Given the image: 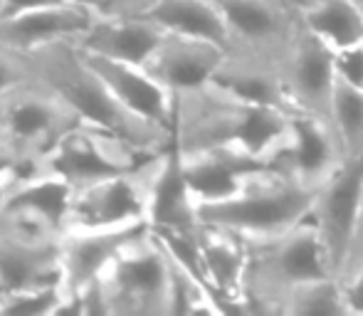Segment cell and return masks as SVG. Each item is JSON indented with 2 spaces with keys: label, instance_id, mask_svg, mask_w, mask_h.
<instances>
[{
  "label": "cell",
  "instance_id": "33",
  "mask_svg": "<svg viewBox=\"0 0 363 316\" xmlns=\"http://www.w3.org/2000/svg\"><path fill=\"white\" fill-rule=\"evenodd\" d=\"M55 3H65V0H0V20L28 13V10H35V8H45V5H55Z\"/></svg>",
  "mask_w": 363,
  "mask_h": 316
},
{
  "label": "cell",
  "instance_id": "3",
  "mask_svg": "<svg viewBox=\"0 0 363 316\" xmlns=\"http://www.w3.org/2000/svg\"><path fill=\"white\" fill-rule=\"evenodd\" d=\"M245 247L247 267L242 294L250 314H279L291 289L321 277H334L324 239L309 215L277 235L245 239Z\"/></svg>",
  "mask_w": 363,
  "mask_h": 316
},
{
  "label": "cell",
  "instance_id": "11",
  "mask_svg": "<svg viewBox=\"0 0 363 316\" xmlns=\"http://www.w3.org/2000/svg\"><path fill=\"white\" fill-rule=\"evenodd\" d=\"M279 77L291 109L329 119V101L336 77L334 50L324 40L296 25L294 38L279 62Z\"/></svg>",
  "mask_w": 363,
  "mask_h": 316
},
{
  "label": "cell",
  "instance_id": "21",
  "mask_svg": "<svg viewBox=\"0 0 363 316\" xmlns=\"http://www.w3.org/2000/svg\"><path fill=\"white\" fill-rule=\"evenodd\" d=\"M60 284V239L20 242L0 235V294Z\"/></svg>",
  "mask_w": 363,
  "mask_h": 316
},
{
  "label": "cell",
  "instance_id": "6",
  "mask_svg": "<svg viewBox=\"0 0 363 316\" xmlns=\"http://www.w3.org/2000/svg\"><path fill=\"white\" fill-rule=\"evenodd\" d=\"M106 314L151 316L168 314L171 269L158 237L146 227L126 239L99 274Z\"/></svg>",
  "mask_w": 363,
  "mask_h": 316
},
{
  "label": "cell",
  "instance_id": "7",
  "mask_svg": "<svg viewBox=\"0 0 363 316\" xmlns=\"http://www.w3.org/2000/svg\"><path fill=\"white\" fill-rule=\"evenodd\" d=\"M151 156L156 154H148L139 146L129 144L114 131L79 121L43 158L40 171L55 173L74 191L101 178L131 171Z\"/></svg>",
  "mask_w": 363,
  "mask_h": 316
},
{
  "label": "cell",
  "instance_id": "24",
  "mask_svg": "<svg viewBox=\"0 0 363 316\" xmlns=\"http://www.w3.org/2000/svg\"><path fill=\"white\" fill-rule=\"evenodd\" d=\"M144 18L166 33L208 40L228 52V30L211 0H153Z\"/></svg>",
  "mask_w": 363,
  "mask_h": 316
},
{
  "label": "cell",
  "instance_id": "30",
  "mask_svg": "<svg viewBox=\"0 0 363 316\" xmlns=\"http://www.w3.org/2000/svg\"><path fill=\"white\" fill-rule=\"evenodd\" d=\"M69 3L91 10L96 18H134L144 15L153 0H69Z\"/></svg>",
  "mask_w": 363,
  "mask_h": 316
},
{
  "label": "cell",
  "instance_id": "19",
  "mask_svg": "<svg viewBox=\"0 0 363 316\" xmlns=\"http://www.w3.org/2000/svg\"><path fill=\"white\" fill-rule=\"evenodd\" d=\"M163 35H166V30H161L144 15H134V18H96L89 25V30L74 40V45L82 52L144 67Z\"/></svg>",
  "mask_w": 363,
  "mask_h": 316
},
{
  "label": "cell",
  "instance_id": "8",
  "mask_svg": "<svg viewBox=\"0 0 363 316\" xmlns=\"http://www.w3.org/2000/svg\"><path fill=\"white\" fill-rule=\"evenodd\" d=\"M228 30L230 57L255 60L279 69L294 30L296 8L289 0H211Z\"/></svg>",
  "mask_w": 363,
  "mask_h": 316
},
{
  "label": "cell",
  "instance_id": "18",
  "mask_svg": "<svg viewBox=\"0 0 363 316\" xmlns=\"http://www.w3.org/2000/svg\"><path fill=\"white\" fill-rule=\"evenodd\" d=\"M94 20L96 15L91 10L65 0V3L45 5V8H35L0 20V43L20 52H33L38 47L65 43V40L74 43L89 30Z\"/></svg>",
  "mask_w": 363,
  "mask_h": 316
},
{
  "label": "cell",
  "instance_id": "35",
  "mask_svg": "<svg viewBox=\"0 0 363 316\" xmlns=\"http://www.w3.org/2000/svg\"><path fill=\"white\" fill-rule=\"evenodd\" d=\"M354 3H356V5H359V8L363 10V0H354Z\"/></svg>",
  "mask_w": 363,
  "mask_h": 316
},
{
  "label": "cell",
  "instance_id": "32",
  "mask_svg": "<svg viewBox=\"0 0 363 316\" xmlns=\"http://www.w3.org/2000/svg\"><path fill=\"white\" fill-rule=\"evenodd\" d=\"M341 284H344V299L349 314H363V264Z\"/></svg>",
  "mask_w": 363,
  "mask_h": 316
},
{
  "label": "cell",
  "instance_id": "5",
  "mask_svg": "<svg viewBox=\"0 0 363 316\" xmlns=\"http://www.w3.org/2000/svg\"><path fill=\"white\" fill-rule=\"evenodd\" d=\"M79 116L38 77L0 91V149L28 171H38Z\"/></svg>",
  "mask_w": 363,
  "mask_h": 316
},
{
  "label": "cell",
  "instance_id": "29",
  "mask_svg": "<svg viewBox=\"0 0 363 316\" xmlns=\"http://www.w3.org/2000/svg\"><path fill=\"white\" fill-rule=\"evenodd\" d=\"M334 77L349 86L363 89V40L334 50Z\"/></svg>",
  "mask_w": 363,
  "mask_h": 316
},
{
  "label": "cell",
  "instance_id": "14",
  "mask_svg": "<svg viewBox=\"0 0 363 316\" xmlns=\"http://www.w3.org/2000/svg\"><path fill=\"white\" fill-rule=\"evenodd\" d=\"M181 154V151H178ZM183 178L191 191L193 201L216 203L233 198L245 188V183L257 173L274 168L259 158L245 154L233 146H218V149H203L181 154Z\"/></svg>",
  "mask_w": 363,
  "mask_h": 316
},
{
  "label": "cell",
  "instance_id": "22",
  "mask_svg": "<svg viewBox=\"0 0 363 316\" xmlns=\"http://www.w3.org/2000/svg\"><path fill=\"white\" fill-rule=\"evenodd\" d=\"M211 81L240 101L259 104V106H274V109H282L287 114H296L287 99L279 69L272 67V64L225 55Z\"/></svg>",
  "mask_w": 363,
  "mask_h": 316
},
{
  "label": "cell",
  "instance_id": "2",
  "mask_svg": "<svg viewBox=\"0 0 363 316\" xmlns=\"http://www.w3.org/2000/svg\"><path fill=\"white\" fill-rule=\"evenodd\" d=\"M28 55L35 77L52 86L77 111L79 121L114 131L121 139L148 151V154H158L173 141L168 131L148 124L136 114H131L126 106H121V101L111 94L109 86L86 64L84 55L72 40L45 45Z\"/></svg>",
  "mask_w": 363,
  "mask_h": 316
},
{
  "label": "cell",
  "instance_id": "27",
  "mask_svg": "<svg viewBox=\"0 0 363 316\" xmlns=\"http://www.w3.org/2000/svg\"><path fill=\"white\" fill-rule=\"evenodd\" d=\"M60 304H62V289H60V284L0 294V314L50 316L60 312Z\"/></svg>",
  "mask_w": 363,
  "mask_h": 316
},
{
  "label": "cell",
  "instance_id": "23",
  "mask_svg": "<svg viewBox=\"0 0 363 316\" xmlns=\"http://www.w3.org/2000/svg\"><path fill=\"white\" fill-rule=\"evenodd\" d=\"M72 201V188L48 171H30L15 181L8 191L0 208L5 210H20L50 222L55 230L65 232L67 225V210Z\"/></svg>",
  "mask_w": 363,
  "mask_h": 316
},
{
  "label": "cell",
  "instance_id": "17",
  "mask_svg": "<svg viewBox=\"0 0 363 316\" xmlns=\"http://www.w3.org/2000/svg\"><path fill=\"white\" fill-rule=\"evenodd\" d=\"M96 77L109 86V91L121 101V106L136 114L139 119L171 134L173 126V94L151 77L144 67L129 62H116L99 55L82 52Z\"/></svg>",
  "mask_w": 363,
  "mask_h": 316
},
{
  "label": "cell",
  "instance_id": "13",
  "mask_svg": "<svg viewBox=\"0 0 363 316\" xmlns=\"http://www.w3.org/2000/svg\"><path fill=\"white\" fill-rule=\"evenodd\" d=\"M148 222H134L121 227H74L60 235V289L62 299L72 297L86 284L99 279L116 249L139 232ZM62 307V304H60Z\"/></svg>",
  "mask_w": 363,
  "mask_h": 316
},
{
  "label": "cell",
  "instance_id": "10",
  "mask_svg": "<svg viewBox=\"0 0 363 316\" xmlns=\"http://www.w3.org/2000/svg\"><path fill=\"white\" fill-rule=\"evenodd\" d=\"M363 196V149L354 156H344L334 173L319 186L314 205L309 210L311 222L324 239L334 277H339L349 252L351 232L359 215Z\"/></svg>",
  "mask_w": 363,
  "mask_h": 316
},
{
  "label": "cell",
  "instance_id": "4",
  "mask_svg": "<svg viewBox=\"0 0 363 316\" xmlns=\"http://www.w3.org/2000/svg\"><path fill=\"white\" fill-rule=\"evenodd\" d=\"M319 188H306L277 168L252 176L240 193L216 203H198L201 225L228 230L242 239H259L289 230L309 215Z\"/></svg>",
  "mask_w": 363,
  "mask_h": 316
},
{
  "label": "cell",
  "instance_id": "34",
  "mask_svg": "<svg viewBox=\"0 0 363 316\" xmlns=\"http://www.w3.org/2000/svg\"><path fill=\"white\" fill-rule=\"evenodd\" d=\"M20 176H25V171H0V203L5 201L8 191L15 186V181H18Z\"/></svg>",
  "mask_w": 363,
  "mask_h": 316
},
{
  "label": "cell",
  "instance_id": "25",
  "mask_svg": "<svg viewBox=\"0 0 363 316\" xmlns=\"http://www.w3.org/2000/svg\"><path fill=\"white\" fill-rule=\"evenodd\" d=\"M329 121L334 126L344 156L363 149V89L336 79L329 101Z\"/></svg>",
  "mask_w": 363,
  "mask_h": 316
},
{
  "label": "cell",
  "instance_id": "20",
  "mask_svg": "<svg viewBox=\"0 0 363 316\" xmlns=\"http://www.w3.org/2000/svg\"><path fill=\"white\" fill-rule=\"evenodd\" d=\"M146 222L151 230L168 232H193L201 225L196 218V201L183 178L181 154L173 141L158 156L156 176L148 193Z\"/></svg>",
  "mask_w": 363,
  "mask_h": 316
},
{
  "label": "cell",
  "instance_id": "9",
  "mask_svg": "<svg viewBox=\"0 0 363 316\" xmlns=\"http://www.w3.org/2000/svg\"><path fill=\"white\" fill-rule=\"evenodd\" d=\"M158 156L146 158L136 168L116 176L101 178L89 186L72 191L67 210V225L65 230L74 227H121L146 222L148 193L156 176Z\"/></svg>",
  "mask_w": 363,
  "mask_h": 316
},
{
  "label": "cell",
  "instance_id": "31",
  "mask_svg": "<svg viewBox=\"0 0 363 316\" xmlns=\"http://www.w3.org/2000/svg\"><path fill=\"white\" fill-rule=\"evenodd\" d=\"M363 264V196H361V205H359V215L354 222V232H351V242H349V252H346V262L341 269L339 279L344 282L346 277L356 272Z\"/></svg>",
  "mask_w": 363,
  "mask_h": 316
},
{
  "label": "cell",
  "instance_id": "26",
  "mask_svg": "<svg viewBox=\"0 0 363 316\" xmlns=\"http://www.w3.org/2000/svg\"><path fill=\"white\" fill-rule=\"evenodd\" d=\"M279 314H349L344 299V284L339 277H321L314 282L299 284L287 294Z\"/></svg>",
  "mask_w": 363,
  "mask_h": 316
},
{
  "label": "cell",
  "instance_id": "28",
  "mask_svg": "<svg viewBox=\"0 0 363 316\" xmlns=\"http://www.w3.org/2000/svg\"><path fill=\"white\" fill-rule=\"evenodd\" d=\"M28 79H35L30 55L0 43V91L10 89L15 84H23Z\"/></svg>",
  "mask_w": 363,
  "mask_h": 316
},
{
  "label": "cell",
  "instance_id": "15",
  "mask_svg": "<svg viewBox=\"0 0 363 316\" xmlns=\"http://www.w3.org/2000/svg\"><path fill=\"white\" fill-rule=\"evenodd\" d=\"M196 235L203 277L216 297L218 314H250V304L242 294L245 267H247L245 239L211 225H198Z\"/></svg>",
  "mask_w": 363,
  "mask_h": 316
},
{
  "label": "cell",
  "instance_id": "16",
  "mask_svg": "<svg viewBox=\"0 0 363 316\" xmlns=\"http://www.w3.org/2000/svg\"><path fill=\"white\" fill-rule=\"evenodd\" d=\"M223 57L225 50L216 43L166 33L144 69L171 94H181L208 84L218 72Z\"/></svg>",
  "mask_w": 363,
  "mask_h": 316
},
{
  "label": "cell",
  "instance_id": "1",
  "mask_svg": "<svg viewBox=\"0 0 363 316\" xmlns=\"http://www.w3.org/2000/svg\"><path fill=\"white\" fill-rule=\"evenodd\" d=\"M291 114L274 106L247 104L213 81L173 94V144L181 154L233 146L274 166L289 141Z\"/></svg>",
  "mask_w": 363,
  "mask_h": 316
},
{
  "label": "cell",
  "instance_id": "12",
  "mask_svg": "<svg viewBox=\"0 0 363 316\" xmlns=\"http://www.w3.org/2000/svg\"><path fill=\"white\" fill-rule=\"evenodd\" d=\"M344 161L339 136L329 119L296 111L289 121V141L274 168L306 188H319Z\"/></svg>",
  "mask_w": 363,
  "mask_h": 316
}]
</instances>
